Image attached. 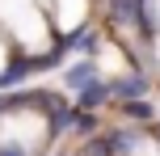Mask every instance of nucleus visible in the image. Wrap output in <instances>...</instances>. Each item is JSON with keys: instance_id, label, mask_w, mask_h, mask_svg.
<instances>
[{"instance_id": "nucleus-1", "label": "nucleus", "mask_w": 160, "mask_h": 156, "mask_svg": "<svg viewBox=\"0 0 160 156\" xmlns=\"http://www.w3.org/2000/svg\"><path fill=\"white\" fill-rule=\"evenodd\" d=\"M0 17H4V25L30 51L47 47V30H42V17H38V8H34V0H0Z\"/></svg>"}, {"instance_id": "nucleus-2", "label": "nucleus", "mask_w": 160, "mask_h": 156, "mask_svg": "<svg viewBox=\"0 0 160 156\" xmlns=\"http://www.w3.org/2000/svg\"><path fill=\"white\" fill-rule=\"evenodd\" d=\"M80 17H84V0H63V17H59V21H63V25H76Z\"/></svg>"}, {"instance_id": "nucleus-3", "label": "nucleus", "mask_w": 160, "mask_h": 156, "mask_svg": "<svg viewBox=\"0 0 160 156\" xmlns=\"http://www.w3.org/2000/svg\"><path fill=\"white\" fill-rule=\"evenodd\" d=\"M156 17H160V0H156Z\"/></svg>"}]
</instances>
